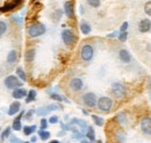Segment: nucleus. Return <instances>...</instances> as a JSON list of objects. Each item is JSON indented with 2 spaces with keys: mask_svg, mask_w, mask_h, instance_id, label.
Listing matches in <instances>:
<instances>
[{
  "mask_svg": "<svg viewBox=\"0 0 151 143\" xmlns=\"http://www.w3.org/2000/svg\"><path fill=\"white\" fill-rule=\"evenodd\" d=\"M45 33V26L43 23H33L28 27V35L30 37H38Z\"/></svg>",
  "mask_w": 151,
  "mask_h": 143,
  "instance_id": "obj_1",
  "label": "nucleus"
},
{
  "mask_svg": "<svg viewBox=\"0 0 151 143\" xmlns=\"http://www.w3.org/2000/svg\"><path fill=\"white\" fill-rule=\"evenodd\" d=\"M96 105L100 110L102 112H109L113 107V101L108 97H101L99 100H96Z\"/></svg>",
  "mask_w": 151,
  "mask_h": 143,
  "instance_id": "obj_2",
  "label": "nucleus"
},
{
  "mask_svg": "<svg viewBox=\"0 0 151 143\" xmlns=\"http://www.w3.org/2000/svg\"><path fill=\"white\" fill-rule=\"evenodd\" d=\"M62 40L68 47H72L76 43V36L73 32L70 29H65L62 32Z\"/></svg>",
  "mask_w": 151,
  "mask_h": 143,
  "instance_id": "obj_3",
  "label": "nucleus"
},
{
  "mask_svg": "<svg viewBox=\"0 0 151 143\" xmlns=\"http://www.w3.org/2000/svg\"><path fill=\"white\" fill-rule=\"evenodd\" d=\"M93 55H94V50H93V47L90 46V44H85L81 48V51H80V56H81V59L85 61V62H88L93 58Z\"/></svg>",
  "mask_w": 151,
  "mask_h": 143,
  "instance_id": "obj_4",
  "label": "nucleus"
},
{
  "mask_svg": "<svg viewBox=\"0 0 151 143\" xmlns=\"http://www.w3.org/2000/svg\"><path fill=\"white\" fill-rule=\"evenodd\" d=\"M5 85H6L7 89L15 90V87H21L22 86V82L15 76H8L5 79Z\"/></svg>",
  "mask_w": 151,
  "mask_h": 143,
  "instance_id": "obj_5",
  "label": "nucleus"
},
{
  "mask_svg": "<svg viewBox=\"0 0 151 143\" xmlns=\"http://www.w3.org/2000/svg\"><path fill=\"white\" fill-rule=\"evenodd\" d=\"M112 92L116 98H123L127 94V89L124 87V85H122L120 83H113L112 84Z\"/></svg>",
  "mask_w": 151,
  "mask_h": 143,
  "instance_id": "obj_6",
  "label": "nucleus"
},
{
  "mask_svg": "<svg viewBox=\"0 0 151 143\" xmlns=\"http://www.w3.org/2000/svg\"><path fill=\"white\" fill-rule=\"evenodd\" d=\"M83 103L87 107H95L96 106V95L92 92H87L83 95Z\"/></svg>",
  "mask_w": 151,
  "mask_h": 143,
  "instance_id": "obj_7",
  "label": "nucleus"
},
{
  "mask_svg": "<svg viewBox=\"0 0 151 143\" xmlns=\"http://www.w3.org/2000/svg\"><path fill=\"white\" fill-rule=\"evenodd\" d=\"M141 129H142V131H143L145 135H148V136L151 135V118L150 116H145V118L142 119V121H141Z\"/></svg>",
  "mask_w": 151,
  "mask_h": 143,
  "instance_id": "obj_8",
  "label": "nucleus"
},
{
  "mask_svg": "<svg viewBox=\"0 0 151 143\" xmlns=\"http://www.w3.org/2000/svg\"><path fill=\"white\" fill-rule=\"evenodd\" d=\"M83 86H84V84H83V80L80 78H73L70 82V89L75 91V92H79L83 89Z\"/></svg>",
  "mask_w": 151,
  "mask_h": 143,
  "instance_id": "obj_9",
  "label": "nucleus"
},
{
  "mask_svg": "<svg viewBox=\"0 0 151 143\" xmlns=\"http://www.w3.org/2000/svg\"><path fill=\"white\" fill-rule=\"evenodd\" d=\"M64 11H65V14L66 17L70 19L75 18V12H73V4L72 1H66L64 4Z\"/></svg>",
  "mask_w": 151,
  "mask_h": 143,
  "instance_id": "obj_10",
  "label": "nucleus"
},
{
  "mask_svg": "<svg viewBox=\"0 0 151 143\" xmlns=\"http://www.w3.org/2000/svg\"><path fill=\"white\" fill-rule=\"evenodd\" d=\"M151 28V21L149 19H144L139 22V26H138V29L141 33H148Z\"/></svg>",
  "mask_w": 151,
  "mask_h": 143,
  "instance_id": "obj_11",
  "label": "nucleus"
},
{
  "mask_svg": "<svg viewBox=\"0 0 151 143\" xmlns=\"http://www.w3.org/2000/svg\"><path fill=\"white\" fill-rule=\"evenodd\" d=\"M119 57H120L121 62H123V63H130V61H132V55L127 49H121L119 53Z\"/></svg>",
  "mask_w": 151,
  "mask_h": 143,
  "instance_id": "obj_12",
  "label": "nucleus"
},
{
  "mask_svg": "<svg viewBox=\"0 0 151 143\" xmlns=\"http://www.w3.org/2000/svg\"><path fill=\"white\" fill-rule=\"evenodd\" d=\"M71 124L72 125L77 126V127H79V130H80V133H84L85 130H87V122L85 121V120H79V119H73L72 121H71Z\"/></svg>",
  "mask_w": 151,
  "mask_h": 143,
  "instance_id": "obj_13",
  "label": "nucleus"
},
{
  "mask_svg": "<svg viewBox=\"0 0 151 143\" xmlns=\"http://www.w3.org/2000/svg\"><path fill=\"white\" fill-rule=\"evenodd\" d=\"M23 115H24V112L22 110V112L20 113L19 116L13 121V126H12V127H13V129H14L15 131H19V130L22 129V126H21V119H22V116H23Z\"/></svg>",
  "mask_w": 151,
  "mask_h": 143,
  "instance_id": "obj_14",
  "label": "nucleus"
},
{
  "mask_svg": "<svg viewBox=\"0 0 151 143\" xmlns=\"http://www.w3.org/2000/svg\"><path fill=\"white\" fill-rule=\"evenodd\" d=\"M18 61V53L17 50H11L7 55V63L9 64H14Z\"/></svg>",
  "mask_w": 151,
  "mask_h": 143,
  "instance_id": "obj_15",
  "label": "nucleus"
},
{
  "mask_svg": "<svg viewBox=\"0 0 151 143\" xmlns=\"http://www.w3.org/2000/svg\"><path fill=\"white\" fill-rule=\"evenodd\" d=\"M13 97L15 99H22V98L27 97V91L23 89H15L13 91Z\"/></svg>",
  "mask_w": 151,
  "mask_h": 143,
  "instance_id": "obj_16",
  "label": "nucleus"
},
{
  "mask_svg": "<svg viewBox=\"0 0 151 143\" xmlns=\"http://www.w3.org/2000/svg\"><path fill=\"white\" fill-rule=\"evenodd\" d=\"M20 103L19 101H14L11 106H9V109H8V114L9 115H15L20 110Z\"/></svg>",
  "mask_w": 151,
  "mask_h": 143,
  "instance_id": "obj_17",
  "label": "nucleus"
},
{
  "mask_svg": "<svg viewBox=\"0 0 151 143\" xmlns=\"http://www.w3.org/2000/svg\"><path fill=\"white\" fill-rule=\"evenodd\" d=\"M35 55H36V50L35 49H28L24 53V58H26L27 62H33L34 58H35Z\"/></svg>",
  "mask_w": 151,
  "mask_h": 143,
  "instance_id": "obj_18",
  "label": "nucleus"
},
{
  "mask_svg": "<svg viewBox=\"0 0 151 143\" xmlns=\"http://www.w3.org/2000/svg\"><path fill=\"white\" fill-rule=\"evenodd\" d=\"M35 113H36L37 115H40V116H44V115H47V114L50 113V109L48 108V106H44V107L37 108V109L35 110Z\"/></svg>",
  "mask_w": 151,
  "mask_h": 143,
  "instance_id": "obj_19",
  "label": "nucleus"
},
{
  "mask_svg": "<svg viewBox=\"0 0 151 143\" xmlns=\"http://www.w3.org/2000/svg\"><path fill=\"white\" fill-rule=\"evenodd\" d=\"M50 98L51 99H54V100H57V101H64V103H70V100L69 99H66L65 97H63V95H60V94H57V93H52L51 95H50Z\"/></svg>",
  "mask_w": 151,
  "mask_h": 143,
  "instance_id": "obj_20",
  "label": "nucleus"
},
{
  "mask_svg": "<svg viewBox=\"0 0 151 143\" xmlns=\"http://www.w3.org/2000/svg\"><path fill=\"white\" fill-rule=\"evenodd\" d=\"M80 30H81L83 34L87 35V34H90V32H91V26H90L87 22H83V23L80 25Z\"/></svg>",
  "mask_w": 151,
  "mask_h": 143,
  "instance_id": "obj_21",
  "label": "nucleus"
},
{
  "mask_svg": "<svg viewBox=\"0 0 151 143\" xmlns=\"http://www.w3.org/2000/svg\"><path fill=\"white\" fill-rule=\"evenodd\" d=\"M36 130V126H26L24 128H23V134L24 135H27V136H29V135H32L34 131Z\"/></svg>",
  "mask_w": 151,
  "mask_h": 143,
  "instance_id": "obj_22",
  "label": "nucleus"
},
{
  "mask_svg": "<svg viewBox=\"0 0 151 143\" xmlns=\"http://www.w3.org/2000/svg\"><path fill=\"white\" fill-rule=\"evenodd\" d=\"M35 99H36V91L30 90V91L27 93V99H26V101H27V103H32V101H34Z\"/></svg>",
  "mask_w": 151,
  "mask_h": 143,
  "instance_id": "obj_23",
  "label": "nucleus"
},
{
  "mask_svg": "<svg viewBox=\"0 0 151 143\" xmlns=\"http://www.w3.org/2000/svg\"><path fill=\"white\" fill-rule=\"evenodd\" d=\"M38 136H40V139L41 140H43V141H47V140H49L50 139V133L48 131V130H40L38 131Z\"/></svg>",
  "mask_w": 151,
  "mask_h": 143,
  "instance_id": "obj_24",
  "label": "nucleus"
},
{
  "mask_svg": "<svg viewBox=\"0 0 151 143\" xmlns=\"http://www.w3.org/2000/svg\"><path fill=\"white\" fill-rule=\"evenodd\" d=\"M86 137L90 140V141H94L95 140V133L93 127H87V134H86Z\"/></svg>",
  "mask_w": 151,
  "mask_h": 143,
  "instance_id": "obj_25",
  "label": "nucleus"
},
{
  "mask_svg": "<svg viewBox=\"0 0 151 143\" xmlns=\"http://www.w3.org/2000/svg\"><path fill=\"white\" fill-rule=\"evenodd\" d=\"M91 118H92V120L94 121V124L96 126H99V127L104 126V122H105V121H104V119H102V118H99V116H98V115H95V114H92V115H91Z\"/></svg>",
  "mask_w": 151,
  "mask_h": 143,
  "instance_id": "obj_26",
  "label": "nucleus"
},
{
  "mask_svg": "<svg viewBox=\"0 0 151 143\" xmlns=\"http://www.w3.org/2000/svg\"><path fill=\"white\" fill-rule=\"evenodd\" d=\"M17 74H18V78H19V79H21L22 82H26L27 74H26V72L23 71L21 68H18V69H17Z\"/></svg>",
  "mask_w": 151,
  "mask_h": 143,
  "instance_id": "obj_27",
  "label": "nucleus"
},
{
  "mask_svg": "<svg viewBox=\"0 0 151 143\" xmlns=\"http://www.w3.org/2000/svg\"><path fill=\"white\" fill-rule=\"evenodd\" d=\"M116 121H117L121 126H123L124 124H126V121H127V120H126V115H124L123 113L117 114V115H116Z\"/></svg>",
  "mask_w": 151,
  "mask_h": 143,
  "instance_id": "obj_28",
  "label": "nucleus"
},
{
  "mask_svg": "<svg viewBox=\"0 0 151 143\" xmlns=\"http://www.w3.org/2000/svg\"><path fill=\"white\" fill-rule=\"evenodd\" d=\"M9 134H11V127H7V128L2 131V134H1V141H4L5 139L9 137Z\"/></svg>",
  "mask_w": 151,
  "mask_h": 143,
  "instance_id": "obj_29",
  "label": "nucleus"
},
{
  "mask_svg": "<svg viewBox=\"0 0 151 143\" xmlns=\"http://www.w3.org/2000/svg\"><path fill=\"white\" fill-rule=\"evenodd\" d=\"M7 30V25L4 21H0V36H2Z\"/></svg>",
  "mask_w": 151,
  "mask_h": 143,
  "instance_id": "obj_30",
  "label": "nucleus"
},
{
  "mask_svg": "<svg viewBox=\"0 0 151 143\" xmlns=\"http://www.w3.org/2000/svg\"><path fill=\"white\" fill-rule=\"evenodd\" d=\"M87 4L91 6V7H99L100 6V0H87Z\"/></svg>",
  "mask_w": 151,
  "mask_h": 143,
  "instance_id": "obj_31",
  "label": "nucleus"
},
{
  "mask_svg": "<svg viewBox=\"0 0 151 143\" xmlns=\"http://www.w3.org/2000/svg\"><path fill=\"white\" fill-rule=\"evenodd\" d=\"M116 140H117V142H120V143L124 142V135H123V133L117 131V133H116Z\"/></svg>",
  "mask_w": 151,
  "mask_h": 143,
  "instance_id": "obj_32",
  "label": "nucleus"
},
{
  "mask_svg": "<svg viewBox=\"0 0 151 143\" xmlns=\"http://www.w3.org/2000/svg\"><path fill=\"white\" fill-rule=\"evenodd\" d=\"M127 38H128V32H123V33L119 34V40H120L121 42L127 41Z\"/></svg>",
  "mask_w": 151,
  "mask_h": 143,
  "instance_id": "obj_33",
  "label": "nucleus"
},
{
  "mask_svg": "<svg viewBox=\"0 0 151 143\" xmlns=\"http://www.w3.org/2000/svg\"><path fill=\"white\" fill-rule=\"evenodd\" d=\"M144 11H145V13H147L148 15H151V1H148V2L145 4Z\"/></svg>",
  "mask_w": 151,
  "mask_h": 143,
  "instance_id": "obj_34",
  "label": "nucleus"
},
{
  "mask_svg": "<svg viewBox=\"0 0 151 143\" xmlns=\"http://www.w3.org/2000/svg\"><path fill=\"white\" fill-rule=\"evenodd\" d=\"M34 113H35V110H34V109H30V110H28V112L26 113V116H24V119H26V120H30Z\"/></svg>",
  "mask_w": 151,
  "mask_h": 143,
  "instance_id": "obj_35",
  "label": "nucleus"
},
{
  "mask_svg": "<svg viewBox=\"0 0 151 143\" xmlns=\"http://www.w3.org/2000/svg\"><path fill=\"white\" fill-rule=\"evenodd\" d=\"M47 127H48V121L43 118V119L41 120V129H42V130H45V129H47Z\"/></svg>",
  "mask_w": 151,
  "mask_h": 143,
  "instance_id": "obj_36",
  "label": "nucleus"
},
{
  "mask_svg": "<svg viewBox=\"0 0 151 143\" xmlns=\"http://www.w3.org/2000/svg\"><path fill=\"white\" fill-rule=\"evenodd\" d=\"M128 27H129V23L128 22H123V25L121 26V33H123V32H127L128 30Z\"/></svg>",
  "mask_w": 151,
  "mask_h": 143,
  "instance_id": "obj_37",
  "label": "nucleus"
},
{
  "mask_svg": "<svg viewBox=\"0 0 151 143\" xmlns=\"http://www.w3.org/2000/svg\"><path fill=\"white\" fill-rule=\"evenodd\" d=\"M12 19H13L14 21H18V23H19V25H22V19L20 18V17H18V15H13Z\"/></svg>",
  "mask_w": 151,
  "mask_h": 143,
  "instance_id": "obj_38",
  "label": "nucleus"
},
{
  "mask_svg": "<svg viewBox=\"0 0 151 143\" xmlns=\"http://www.w3.org/2000/svg\"><path fill=\"white\" fill-rule=\"evenodd\" d=\"M49 122H50V124H57V122H58V118H57V116H51V118L49 119Z\"/></svg>",
  "mask_w": 151,
  "mask_h": 143,
  "instance_id": "obj_39",
  "label": "nucleus"
},
{
  "mask_svg": "<svg viewBox=\"0 0 151 143\" xmlns=\"http://www.w3.org/2000/svg\"><path fill=\"white\" fill-rule=\"evenodd\" d=\"M48 108L50 109V112H51V110H57V109H59V107H58L57 105H50V106H48Z\"/></svg>",
  "mask_w": 151,
  "mask_h": 143,
  "instance_id": "obj_40",
  "label": "nucleus"
},
{
  "mask_svg": "<svg viewBox=\"0 0 151 143\" xmlns=\"http://www.w3.org/2000/svg\"><path fill=\"white\" fill-rule=\"evenodd\" d=\"M11 143H21V141H20L19 139H17V137H12Z\"/></svg>",
  "mask_w": 151,
  "mask_h": 143,
  "instance_id": "obj_41",
  "label": "nucleus"
},
{
  "mask_svg": "<svg viewBox=\"0 0 151 143\" xmlns=\"http://www.w3.org/2000/svg\"><path fill=\"white\" fill-rule=\"evenodd\" d=\"M116 35H119V33H117V32H114L112 34H108V37H115Z\"/></svg>",
  "mask_w": 151,
  "mask_h": 143,
  "instance_id": "obj_42",
  "label": "nucleus"
},
{
  "mask_svg": "<svg viewBox=\"0 0 151 143\" xmlns=\"http://www.w3.org/2000/svg\"><path fill=\"white\" fill-rule=\"evenodd\" d=\"M21 1H22V0H14L12 4H13V5H15V6H18V5H19Z\"/></svg>",
  "mask_w": 151,
  "mask_h": 143,
  "instance_id": "obj_43",
  "label": "nucleus"
},
{
  "mask_svg": "<svg viewBox=\"0 0 151 143\" xmlns=\"http://www.w3.org/2000/svg\"><path fill=\"white\" fill-rule=\"evenodd\" d=\"M36 140H37V139H36V137H35V136H33V137H32V139H30V142L35 143V142H36Z\"/></svg>",
  "mask_w": 151,
  "mask_h": 143,
  "instance_id": "obj_44",
  "label": "nucleus"
},
{
  "mask_svg": "<svg viewBox=\"0 0 151 143\" xmlns=\"http://www.w3.org/2000/svg\"><path fill=\"white\" fill-rule=\"evenodd\" d=\"M50 143H59V142H58L57 140H52V141H51V142H50Z\"/></svg>",
  "mask_w": 151,
  "mask_h": 143,
  "instance_id": "obj_45",
  "label": "nucleus"
},
{
  "mask_svg": "<svg viewBox=\"0 0 151 143\" xmlns=\"http://www.w3.org/2000/svg\"><path fill=\"white\" fill-rule=\"evenodd\" d=\"M80 143H88V142H86V141H81Z\"/></svg>",
  "mask_w": 151,
  "mask_h": 143,
  "instance_id": "obj_46",
  "label": "nucleus"
},
{
  "mask_svg": "<svg viewBox=\"0 0 151 143\" xmlns=\"http://www.w3.org/2000/svg\"><path fill=\"white\" fill-rule=\"evenodd\" d=\"M98 143H102V142H101V141H99V142H98Z\"/></svg>",
  "mask_w": 151,
  "mask_h": 143,
  "instance_id": "obj_47",
  "label": "nucleus"
},
{
  "mask_svg": "<svg viewBox=\"0 0 151 143\" xmlns=\"http://www.w3.org/2000/svg\"><path fill=\"white\" fill-rule=\"evenodd\" d=\"M24 143H29V142H24Z\"/></svg>",
  "mask_w": 151,
  "mask_h": 143,
  "instance_id": "obj_48",
  "label": "nucleus"
}]
</instances>
